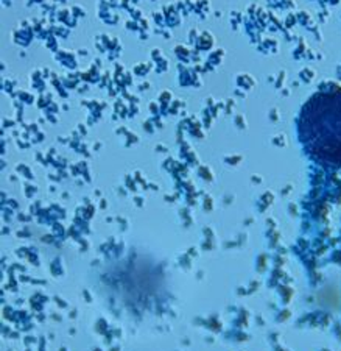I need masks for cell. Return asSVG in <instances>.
Masks as SVG:
<instances>
[{"label":"cell","instance_id":"cell-1","mask_svg":"<svg viewBox=\"0 0 341 351\" xmlns=\"http://www.w3.org/2000/svg\"><path fill=\"white\" fill-rule=\"evenodd\" d=\"M299 133L318 160L341 161V90L321 93L305 105Z\"/></svg>","mask_w":341,"mask_h":351}]
</instances>
